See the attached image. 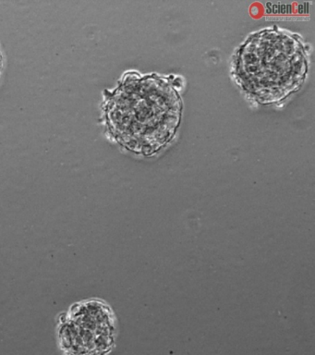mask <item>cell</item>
I'll list each match as a JSON object with an SVG mask.
<instances>
[{"label":"cell","mask_w":315,"mask_h":355,"mask_svg":"<svg viewBox=\"0 0 315 355\" xmlns=\"http://www.w3.org/2000/svg\"><path fill=\"white\" fill-rule=\"evenodd\" d=\"M173 79L128 72L114 91L106 92L107 126L117 143L145 157L156 154L170 143L183 110Z\"/></svg>","instance_id":"1"},{"label":"cell","mask_w":315,"mask_h":355,"mask_svg":"<svg viewBox=\"0 0 315 355\" xmlns=\"http://www.w3.org/2000/svg\"><path fill=\"white\" fill-rule=\"evenodd\" d=\"M308 69L303 42L276 26L251 35L235 55L237 83L260 105L278 104L300 90Z\"/></svg>","instance_id":"2"},{"label":"cell","mask_w":315,"mask_h":355,"mask_svg":"<svg viewBox=\"0 0 315 355\" xmlns=\"http://www.w3.org/2000/svg\"><path fill=\"white\" fill-rule=\"evenodd\" d=\"M59 329L60 340L74 354L102 355L114 341L116 316L107 302L87 300L60 316Z\"/></svg>","instance_id":"3"},{"label":"cell","mask_w":315,"mask_h":355,"mask_svg":"<svg viewBox=\"0 0 315 355\" xmlns=\"http://www.w3.org/2000/svg\"><path fill=\"white\" fill-rule=\"evenodd\" d=\"M2 66H3V58H2L1 51H0V74H1Z\"/></svg>","instance_id":"4"}]
</instances>
